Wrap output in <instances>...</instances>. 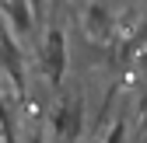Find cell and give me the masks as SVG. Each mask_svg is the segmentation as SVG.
Masks as SVG:
<instances>
[{"instance_id":"1","label":"cell","mask_w":147,"mask_h":143,"mask_svg":"<svg viewBox=\"0 0 147 143\" xmlns=\"http://www.w3.org/2000/svg\"><path fill=\"white\" fill-rule=\"evenodd\" d=\"M67 63H70V52H67V35L60 25H49L46 39H42V49H39V66L53 87H60L63 77H67Z\"/></svg>"},{"instance_id":"2","label":"cell","mask_w":147,"mask_h":143,"mask_svg":"<svg viewBox=\"0 0 147 143\" xmlns=\"http://www.w3.org/2000/svg\"><path fill=\"white\" fill-rule=\"evenodd\" d=\"M84 129V101L81 98H67L56 105L53 112V136L56 143H77Z\"/></svg>"},{"instance_id":"3","label":"cell","mask_w":147,"mask_h":143,"mask_svg":"<svg viewBox=\"0 0 147 143\" xmlns=\"http://www.w3.org/2000/svg\"><path fill=\"white\" fill-rule=\"evenodd\" d=\"M0 7H4V25L11 31H21V35L32 31L35 14H32V4H28V0H0Z\"/></svg>"},{"instance_id":"4","label":"cell","mask_w":147,"mask_h":143,"mask_svg":"<svg viewBox=\"0 0 147 143\" xmlns=\"http://www.w3.org/2000/svg\"><path fill=\"white\" fill-rule=\"evenodd\" d=\"M91 31H98V35H105V31H109V14H105V7H102V4L91 7Z\"/></svg>"},{"instance_id":"5","label":"cell","mask_w":147,"mask_h":143,"mask_svg":"<svg viewBox=\"0 0 147 143\" xmlns=\"http://www.w3.org/2000/svg\"><path fill=\"white\" fill-rule=\"evenodd\" d=\"M102 143H126V122L116 119V122H112V129L102 136Z\"/></svg>"},{"instance_id":"6","label":"cell","mask_w":147,"mask_h":143,"mask_svg":"<svg viewBox=\"0 0 147 143\" xmlns=\"http://www.w3.org/2000/svg\"><path fill=\"white\" fill-rule=\"evenodd\" d=\"M25 143H46V140H42V129H32V133H28V140H25Z\"/></svg>"},{"instance_id":"7","label":"cell","mask_w":147,"mask_h":143,"mask_svg":"<svg viewBox=\"0 0 147 143\" xmlns=\"http://www.w3.org/2000/svg\"><path fill=\"white\" fill-rule=\"evenodd\" d=\"M144 129H147V101H144Z\"/></svg>"},{"instance_id":"8","label":"cell","mask_w":147,"mask_h":143,"mask_svg":"<svg viewBox=\"0 0 147 143\" xmlns=\"http://www.w3.org/2000/svg\"><path fill=\"white\" fill-rule=\"evenodd\" d=\"M88 143H102V140H98V136H95V140H88Z\"/></svg>"}]
</instances>
